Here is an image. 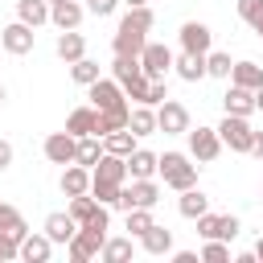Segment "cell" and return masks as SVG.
Segmentation results:
<instances>
[{"label":"cell","mask_w":263,"mask_h":263,"mask_svg":"<svg viewBox=\"0 0 263 263\" xmlns=\"http://www.w3.org/2000/svg\"><path fill=\"white\" fill-rule=\"evenodd\" d=\"M230 82H234V86H247V90H259V86H263V66H259V62H234Z\"/></svg>","instance_id":"obj_27"},{"label":"cell","mask_w":263,"mask_h":263,"mask_svg":"<svg viewBox=\"0 0 263 263\" xmlns=\"http://www.w3.org/2000/svg\"><path fill=\"white\" fill-rule=\"evenodd\" d=\"M95 205H99V201H95L90 193H78V197H70V214H74V222L82 226V222L90 218V210H95Z\"/></svg>","instance_id":"obj_42"},{"label":"cell","mask_w":263,"mask_h":263,"mask_svg":"<svg viewBox=\"0 0 263 263\" xmlns=\"http://www.w3.org/2000/svg\"><path fill=\"white\" fill-rule=\"evenodd\" d=\"M119 189L123 185H111V181H90V197L103 201V205H115L119 201Z\"/></svg>","instance_id":"obj_40"},{"label":"cell","mask_w":263,"mask_h":263,"mask_svg":"<svg viewBox=\"0 0 263 263\" xmlns=\"http://www.w3.org/2000/svg\"><path fill=\"white\" fill-rule=\"evenodd\" d=\"M140 70H144L148 78H168V70H173V49L160 45V41H148L144 53H140Z\"/></svg>","instance_id":"obj_10"},{"label":"cell","mask_w":263,"mask_h":263,"mask_svg":"<svg viewBox=\"0 0 263 263\" xmlns=\"http://www.w3.org/2000/svg\"><path fill=\"white\" fill-rule=\"evenodd\" d=\"M53 53L70 66V62H78V58H86V37L78 33V29H62L58 33V45H53Z\"/></svg>","instance_id":"obj_16"},{"label":"cell","mask_w":263,"mask_h":263,"mask_svg":"<svg viewBox=\"0 0 263 263\" xmlns=\"http://www.w3.org/2000/svg\"><path fill=\"white\" fill-rule=\"evenodd\" d=\"M197 234H201V238H226V234H222V214H210V210H205V214L197 218Z\"/></svg>","instance_id":"obj_41"},{"label":"cell","mask_w":263,"mask_h":263,"mask_svg":"<svg viewBox=\"0 0 263 263\" xmlns=\"http://www.w3.org/2000/svg\"><path fill=\"white\" fill-rule=\"evenodd\" d=\"M82 226H86V230H95V234H103V238H107V226H111V214H107V205H103V201H99V205H95V210H90V218H86V222H82Z\"/></svg>","instance_id":"obj_43"},{"label":"cell","mask_w":263,"mask_h":263,"mask_svg":"<svg viewBox=\"0 0 263 263\" xmlns=\"http://www.w3.org/2000/svg\"><path fill=\"white\" fill-rule=\"evenodd\" d=\"M160 201V185L152 181V177H132V185L123 181V189H119V210L127 214V210H136V205H144V210H152Z\"/></svg>","instance_id":"obj_2"},{"label":"cell","mask_w":263,"mask_h":263,"mask_svg":"<svg viewBox=\"0 0 263 263\" xmlns=\"http://www.w3.org/2000/svg\"><path fill=\"white\" fill-rule=\"evenodd\" d=\"M119 4H123V0H86V12H95V16H111Z\"/></svg>","instance_id":"obj_47"},{"label":"cell","mask_w":263,"mask_h":263,"mask_svg":"<svg viewBox=\"0 0 263 263\" xmlns=\"http://www.w3.org/2000/svg\"><path fill=\"white\" fill-rule=\"evenodd\" d=\"M136 74H144V70H140V58H119V53H115V62H111V78L127 82V78H136Z\"/></svg>","instance_id":"obj_38"},{"label":"cell","mask_w":263,"mask_h":263,"mask_svg":"<svg viewBox=\"0 0 263 263\" xmlns=\"http://www.w3.org/2000/svg\"><path fill=\"white\" fill-rule=\"evenodd\" d=\"M255 107H259V111H263V86H259V90H255Z\"/></svg>","instance_id":"obj_52"},{"label":"cell","mask_w":263,"mask_h":263,"mask_svg":"<svg viewBox=\"0 0 263 263\" xmlns=\"http://www.w3.org/2000/svg\"><path fill=\"white\" fill-rule=\"evenodd\" d=\"M86 99H90L95 111H111V107H123V103H127L119 78H99V82H90V86H86Z\"/></svg>","instance_id":"obj_7"},{"label":"cell","mask_w":263,"mask_h":263,"mask_svg":"<svg viewBox=\"0 0 263 263\" xmlns=\"http://www.w3.org/2000/svg\"><path fill=\"white\" fill-rule=\"evenodd\" d=\"M41 230H45L53 242H62V247H66V242L78 234V222H74V214H70V210H53V214L45 218V226H41Z\"/></svg>","instance_id":"obj_15"},{"label":"cell","mask_w":263,"mask_h":263,"mask_svg":"<svg viewBox=\"0 0 263 263\" xmlns=\"http://www.w3.org/2000/svg\"><path fill=\"white\" fill-rule=\"evenodd\" d=\"M58 185H62V193H66V197L90 193V168L74 160V164H66V168H62V181H58Z\"/></svg>","instance_id":"obj_18"},{"label":"cell","mask_w":263,"mask_h":263,"mask_svg":"<svg viewBox=\"0 0 263 263\" xmlns=\"http://www.w3.org/2000/svg\"><path fill=\"white\" fill-rule=\"evenodd\" d=\"M0 41H4V53H12V58H25V53H33V45H37V33H33V25H25V21H12V25H4V29H0Z\"/></svg>","instance_id":"obj_8"},{"label":"cell","mask_w":263,"mask_h":263,"mask_svg":"<svg viewBox=\"0 0 263 263\" xmlns=\"http://www.w3.org/2000/svg\"><path fill=\"white\" fill-rule=\"evenodd\" d=\"M132 255H136L132 234H127V238H107V242H103V251H99V259H103V263H127Z\"/></svg>","instance_id":"obj_29"},{"label":"cell","mask_w":263,"mask_h":263,"mask_svg":"<svg viewBox=\"0 0 263 263\" xmlns=\"http://www.w3.org/2000/svg\"><path fill=\"white\" fill-rule=\"evenodd\" d=\"M148 226H156V218H152V210H144V205H136V210H127V230H132V238H140Z\"/></svg>","instance_id":"obj_36"},{"label":"cell","mask_w":263,"mask_h":263,"mask_svg":"<svg viewBox=\"0 0 263 263\" xmlns=\"http://www.w3.org/2000/svg\"><path fill=\"white\" fill-rule=\"evenodd\" d=\"M95 127H99V111L95 107H74L66 115V132L70 136H95Z\"/></svg>","instance_id":"obj_22"},{"label":"cell","mask_w":263,"mask_h":263,"mask_svg":"<svg viewBox=\"0 0 263 263\" xmlns=\"http://www.w3.org/2000/svg\"><path fill=\"white\" fill-rule=\"evenodd\" d=\"M156 168H160V156L148 148H136L127 156V177H156Z\"/></svg>","instance_id":"obj_26"},{"label":"cell","mask_w":263,"mask_h":263,"mask_svg":"<svg viewBox=\"0 0 263 263\" xmlns=\"http://www.w3.org/2000/svg\"><path fill=\"white\" fill-rule=\"evenodd\" d=\"M160 177H164V185L168 189H189V185H197V164H189V156L185 152H164L160 156V168H156Z\"/></svg>","instance_id":"obj_1"},{"label":"cell","mask_w":263,"mask_h":263,"mask_svg":"<svg viewBox=\"0 0 263 263\" xmlns=\"http://www.w3.org/2000/svg\"><path fill=\"white\" fill-rule=\"evenodd\" d=\"M123 4H127V8H136V4H148V0H123Z\"/></svg>","instance_id":"obj_54"},{"label":"cell","mask_w":263,"mask_h":263,"mask_svg":"<svg viewBox=\"0 0 263 263\" xmlns=\"http://www.w3.org/2000/svg\"><path fill=\"white\" fill-rule=\"evenodd\" d=\"M251 152H255V156L263 160V132H255V144H251Z\"/></svg>","instance_id":"obj_51"},{"label":"cell","mask_w":263,"mask_h":263,"mask_svg":"<svg viewBox=\"0 0 263 263\" xmlns=\"http://www.w3.org/2000/svg\"><path fill=\"white\" fill-rule=\"evenodd\" d=\"M82 16H86V4H78V0H58V4L49 8V21H53L58 29H78Z\"/></svg>","instance_id":"obj_20"},{"label":"cell","mask_w":263,"mask_h":263,"mask_svg":"<svg viewBox=\"0 0 263 263\" xmlns=\"http://www.w3.org/2000/svg\"><path fill=\"white\" fill-rule=\"evenodd\" d=\"M127 21H132V25H140V29H148V33L156 29V12H152L148 4H136V8H127Z\"/></svg>","instance_id":"obj_45"},{"label":"cell","mask_w":263,"mask_h":263,"mask_svg":"<svg viewBox=\"0 0 263 263\" xmlns=\"http://www.w3.org/2000/svg\"><path fill=\"white\" fill-rule=\"evenodd\" d=\"M8 164H12V144H8V140H0V173H4Z\"/></svg>","instance_id":"obj_49"},{"label":"cell","mask_w":263,"mask_h":263,"mask_svg":"<svg viewBox=\"0 0 263 263\" xmlns=\"http://www.w3.org/2000/svg\"><path fill=\"white\" fill-rule=\"evenodd\" d=\"M201 263H230V242H226V238H205Z\"/></svg>","instance_id":"obj_34"},{"label":"cell","mask_w":263,"mask_h":263,"mask_svg":"<svg viewBox=\"0 0 263 263\" xmlns=\"http://www.w3.org/2000/svg\"><path fill=\"white\" fill-rule=\"evenodd\" d=\"M148 86H152V78H148V74H136V78L123 82V95L136 99V103H148Z\"/></svg>","instance_id":"obj_39"},{"label":"cell","mask_w":263,"mask_h":263,"mask_svg":"<svg viewBox=\"0 0 263 263\" xmlns=\"http://www.w3.org/2000/svg\"><path fill=\"white\" fill-rule=\"evenodd\" d=\"M127 127H132L136 136H152V132H156V107H148V103H136V107H132V119H127Z\"/></svg>","instance_id":"obj_30"},{"label":"cell","mask_w":263,"mask_h":263,"mask_svg":"<svg viewBox=\"0 0 263 263\" xmlns=\"http://www.w3.org/2000/svg\"><path fill=\"white\" fill-rule=\"evenodd\" d=\"M4 99H8V90H4V82H0V107H4Z\"/></svg>","instance_id":"obj_55"},{"label":"cell","mask_w":263,"mask_h":263,"mask_svg":"<svg viewBox=\"0 0 263 263\" xmlns=\"http://www.w3.org/2000/svg\"><path fill=\"white\" fill-rule=\"evenodd\" d=\"M127 119H132V103L111 107V111H99V127H95V136H111V132H119V127H127Z\"/></svg>","instance_id":"obj_25"},{"label":"cell","mask_w":263,"mask_h":263,"mask_svg":"<svg viewBox=\"0 0 263 263\" xmlns=\"http://www.w3.org/2000/svg\"><path fill=\"white\" fill-rule=\"evenodd\" d=\"M144 45H148V29H140V25H132V21L123 16L119 29H115V37H111V49H115L119 58H140Z\"/></svg>","instance_id":"obj_4"},{"label":"cell","mask_w":263,"mask_h":263,"mask_svg":"<svg viewBox=\"0 0 263 263\" xmlns=\"http://www.w3.org/2000/svg\"><path fill=\"white\" fill-rule=\"evenodd\" d=\"M0 230H16L21 238L29 234V226H25L21 210H16V205H8V201H0Z\"/></svg>","instance_id":"obj_35"},{"label":"cell","mask_w":263,"mask_h":263,"mask_svg":"<svg viewBox=\"0 0 263 263\" xmlns=\"http://www.w3.org/2000/svg\"><path fill=\"white\" fill-rule=\"evenodd\" d=\"M238 230H242V226H238V218H234V214H222V234H226V242H230V238H238Z\"/></svg>","instance_id":"obj_48"},{"label":"cell","mask_w":263,"mask_h":263,"mask_svg":"<svg viewBox=\"0 0 263 263\" xmlns=\"http://www.w3.org/2000/svg\"><path fill=\"white\" fill-rule=\"evenodd\" d=\"M222 107H226V115H255L259 107H255V90H247V86H234L230 82V90L222 95Z\"/></svg>","instance_id":"obj_17"},{"label":"cell","mask_w":263,"mask_h":263,"mask_svg":"<svg viewBox=\"0 0 263 263\" xmlns=\"http://www.w3.org/2000/svg\"><path fill=\"white\" fill-rule=\"evenodd\" d=\"M255 259H263V238H259V242H255Z\"/></svg>","instance_id":"obj_53"},{"label":"cell","mask_w":263,"mask_h":263,"mask_svg":"<svg viewBox=\"0 0 263 263\" xmlns=\"http://www.w3.org/2000/svg\"><path fill=\"white\" fill-rule=\"evenodd\" d=\"M136 140H140V136H136V132H132V127H119V132H111V136H103V148H107V152H115V156H123V160H127V156H132V152H136Z\"/></svg>","instance_id":"obj_28"},{"label":"cell","mask_w":263,"mask_h":263,"mask_svg":"<svg viewBox=\"0 0 263 263\" xmlns=\"http://www.w3.org/2000/svg\"><path fill=\"white\" fill-rule=\"evenodd\" d=\"M49 0H16V21H25V25H33V29H41L45 21H49Z\"/></svg>","instance_id":"obj_24"},{"label":"cell","mask_w":263,"mask_h":263,"mask_svg":"<svg viewBox=\"0 0 263 263\" xmlns=\"http://www.w3.org/2000/svg\"><path fill=\"white\" fill-rule=\"evenodd\" d=\"M230 70H234L230 53H222V49H210V53H205V74H210V78H230Z\"/></svg>","instance_id":"obj_33"},{"label":"cell","mask_w":263,"mask_h":263,"mask_svg":"<svg viewBox=\"0 0 263 263\" xmlns=\"http://www.w3.org/2000/svg\"><path fill=\"white\" fill-rule=\"evenodd\" d=\"M90 181H111V185H123L127 181V160L115 156V152H103L90 168Z\"/></svg>","instance_id":"obj_14"},{"label":"cell","mask_w":263,"mask_h":263,"mask_svg":"<svg viewBox=\"0 0 263 263\" xmlns=\"http://www.w3.org/2000/svg\"><path fill=\"white\" fill-rule=\"evenodd\" d=\"M70 78H74L78 86H90V82H99L103 74H99V62H90V58H78V62H70Z\"/></svg>","instance_id":"obj_32"},{"label":"cell","mask_w":263,"mask_h":263,"mask_svg":"<svg viewBox=\"0 0 263 263\" xmlns=\"http://www.w3.org/2000/svg\"><path fill=\"white\" fill-rule=\"evenodd\" d=\"M173 263H201V255H197V251H177Z\"/></svg>","instance_id":"obj_50"},{"label":"cell","mask_w":263,"mask_h":263,"mask_svg":"<svg viewBox=\"0 0 263 263\" xmlns=\"http://www.w3.org/2000/svg\"><path fill=\"white\" fill-rule=\"evenodd\" d=\"M168 99V86H164V78H152V86H148V107H160Z\"/></svg>","instance_id":"obj_46"},{"label":"cell","mask_w":263,"mask_h":263,"mask_svg":"<svg viewBox=\"0 0 263 263\" xmlns=\"http://www.w3.org/2000/svg\"><path fill=\"white\" fill-rule=\"evenodd\" d=\"M259 37H263V33H259Z\"/></svg>","instance_id":"obj_58"},{"label":"cell","mask_w":263,"mask_h":263,"mask_svg":"<svg viewBox=\"0 0 263 263\" xmlns=\"http://www.w3.org/2000/svg\"><path fill=\"white\" fill-rule=\"evenodd\" d=\"M218 136H222V148H230V152H251V144H255V127L247 123V115H226L218 123Z\"/></svg>","instance_id":"obj_3"},{"label":"cell","mask_w":263,"mask_h":263,"mask_svg":"<svg viewBox=\"0 0 263 263\" xmlns=\"http://www.w3.org/2000/svg\"><path fill=\"white\" fill-rule=\"evenodd\" d=\"M210 45H214L210 25H201V21H185L181 25V49L185 53H210Z\"/></svg>","instance_id":"obj_13"},{"label":"cell","mask_w":263,"mask_h":263,"mask_svg":"<svg viewBox=\"0 0 263 263\" xmlns=\"http://www.w3.org/2000/svg\"><path fill=\"white\" fill-rule=\"evenodd\" d=\"M4 259H21V234L16 230H0V263Z\"/></svg>","instance_id":"obj_44"},{"label":"cell","mask_w":263,"mask_h":263,"mask_svg":"<svg viewBox=\"0 0 263 263\" xmlns=\"http://www.w3.org/2000/svg\"><path fill=\"white\" fill-rule=\"evenodd\" d=\"M103 234H95V230H86V226H78V234L66 242V255L74 259V263H90V259H99V251H103Z\"/></svg>","instance_id":"obj_11"},{"label":"cell","mask_w":263,"mask_h":263,"mask_svg":"<svg viewBox=\"0 0 263 263\" xmlns=\"http://www.w3.org/2000/svg\"><path fill=\"white\" fill-rule=\"evenodd\" d=\"M210 210V197L197 189V185H189V189H181V197H177V214L181 218H189V222H197L201 214Z\"/></svg>","instance_id":"obj_19"},{"label":"cell","mask_w":263,"mask_h":263,"mask_svg":"<svg viewBox=\"0 0 263 263\" xmlns=\"http://www.w3.org/2000/svg\"><path fill=\"white\" fill-rule=\"evenodd\" d=\"M140 247H144L148 255H168V251H173V230H168V226H148V230L140 234Z\"/></svg>","instance_id":"obj_23"},{"label":"cell","mask_w":263,"mask_h":263,"mask_svg":"<svg viewBox=\"0 0 263 263\" xmlns=\"http://www.w3.org/2000/svg\"><path fill=\"white\" fill-rule=\"evenodd\" d=\"M173 70H177L181 82H201L205 78V53H185L181 49V58H173Z\"/></svg>","instance_id":"obj_21"},{"label":"cell","mask_w":263,"mask_h":263,"mask_svg":"<svg viewBox=\"0 0 263 263\" xmlns=\"http://www.w3.org/2000/svg\"><path fill=\"white\" fill-rule=\"evenodd\" d=\"M53 247H58V242H53L45 230H29V234L21 238V259H25V263H49Z\"/></svg>","instance_id":"obj_12"},{"label":"cell","mask_w":263,"mask_h":263,"mask_svg":"<svg viewBox=\"0 0 263 263\" xmlns=\"http://www.w3.org/2000/svg\"><path fill=\"white\" fill-rule=\"evenodd\" d=\"M185 136H189V156H193L197 164L218 160V152H222V136H218V127H189Z\"/></svg>","instance_id":"obj_6"},{"label":"cell","mask_w":263,"mask_h":263,"mask_svg":"<svg viewBox=\"0 0 263 263\" xmlns=\"http://www.w3.org/2000/svg\"><path fill=\"white\" fill-rule=\"evenodd\" d=\"M107 148H103V136H78V164H86V168H95V160L103 156Z\"/></svg>","instance_id":"obj_31"},{"label":"cell","mask_w":263,"mask_h":263,"mask_svg":"<svg viewBox=\"0 0 263 263\" xmlns=\"http://www.w3.org/2000/svg\"><path fill=\"white\" fill-rule=\"evenodd\" d=\"M193 123H189V107L185 103H177V99H164L160 107H156V132H164V136H185Z\"/></svg>","instance_id":"obj_5"},{"label":"cell","mask_w":263,"mask_h":263,"mask_svg":"<svg viewBox=\"0 0 263 263\" xmlns=\"http://www.w3.org/2000/svg\"><path fill=\"white\" fill-rule=\"evenodd\" d=\"M0 49H4V41H0Z\"/></svg>","instance_id":"obj_57"},{"label":"cell","mask_w":263,"mask_h":263,"mask_svg":"<svg viewBox=\"0 0 263 263\" xmlns=\"http://www.w3.org/2000/svg\"><path fill=\"white\" fill-rule=\"evenodd\" d=\"M49 4H58V0H49Z\"/></svg>","instance_id":"obj_56"},{"label":"cell","mask_w":263,"mask_h":263,"mask_svg":"<svg viewBox=\"0 0 263 263\" xmlns=\"http://www.w3.org/2000/svg\"><path fill=\"white\" fill-rule=\"evenodd\" d=\"M238 16H242L255 33H263V0H238Z\"/></svg>","instance_id":"obj_37"},{"label":"cell","mask_w":263,"mask_h":263,"mask_svg":"<svg viewBox=\"0 0 263 263\" xmlns=\"http://www.w3.org/2000/svg\"><path fill=\"white\" fill-rule=\"evenodd\" d=\"M41 152H45V160L49 164H74V156H78V136H70V132H49L45 136V144H41Z\"/></svg>","instance_id":"obj_9"}]
</instances>
